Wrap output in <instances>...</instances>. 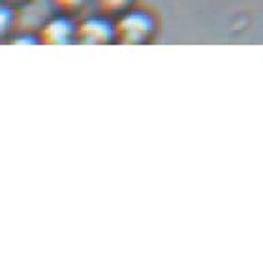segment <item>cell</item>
Wrapping results in <instances>:
<instances>
[{
	"label": "cell",
	"mask_w": 263,
	"mask_h": 263,
	"mask_svg": "<svg viewBox=\"0 0 263 263\" xmlns=\"http://www.w3.org/2000/svg\"><path fill=\"white\" fill-rule=\"evenodd\" d=\"M87 2L88 0H53V6L66 15H71V13H77Z\"/></svg>",
	"instance_id": "5"
},
{
	"label": "cell",
	"mask_w": 263,
	"mask_h": 263,
	"mask_svg": "<svg viewBox=\"0 0 263 263\" xmlns=\"http://www.w3.org/2000/svg\"><path fill=\"white\" fill-rule=\"evenodd\" d=\"M156 32V21L148 11L128 10L117 17L115 44L143 45L151 42Z\"/></svg>",
	"instance_id": "1"
},
{
	"label": "cell",
	"mask_w": 263,
	"mask_h": 263,
	"mask_svg": "<svg viewBox=\"0 0 263 263\" xmlns=\"http://www.w3.org/2000/svg\"><path fill=\"white\" fill-rule=\"evenodd\" d=\"M77 40V25L68 17H55L40 30V44L68 45Z\"/></svg>",
	"instance_id": "3"
},
{
	"label": "cell",
	"mask_w": 263,
	"mask_h": 263,
	"mask_svg": "<svg viewBox=\"0 0 263 263\" xmlns=\"http://www.w3.org/2000/svg\"><path fill=\"white\" fill-rule=\"evenodd\" d=\"M136 0H96L98 10L105 17H119L124 11L132 10Z\"/></svg>",
	"instance_id": "4"
},
{
	"label": "cell",
	"mask_w": 263,
	"mask_h": 263,
	"mask_svg": "<svg viewBox=\"0 0 263 263\" xmlns=\"http://www.w3.org/2000/svg\"><path fill=\"white\" fill-rule=\"evenodd\" d=\"M11 4H23V2H27V0H10Z\"/></svg>",
	"instance_id": "6"
},
{
	"label": "cell",
	"mask_w": 263,
	"mask_h": 263,
	"mask_svg": "<svg viewBox=\"0 0 263 263\" xmlns=\"http://www.w3.org/2000/svg\"><path fill=\"white\" fill-rule=\"evenodd\" d=\"M77 42L83 45H107L115 42V23L107 17H88L77 25Z\"/></svg>",
	"instance_id": "2"
}]
</instances>
